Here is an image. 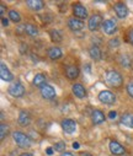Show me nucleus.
Masks as SVG:
<instances>
[{"mask_svg": "<svg viewBox=\"0 0 133 156\" xmlns=\"http://www.w3.org/2000/svg\"><path fill=\"white\" fill-rule=\"evenodd\" d=\"M105 83L113 89H120L123 85L122 75L116 70H109L105 73Z\"/></svg>", "mask_w": 133, "mask_h": 156, "instance_id": "f257e3e1", "label": "nucleus"}, {"mask_svg": "<svg viewBox=\"0 0 133 156\" xmlns=\"http://www.w3.org/2000/svg\"><path fill=\"white\" fill-rule=\"evenodd\" d=\"M13 138L14 141L16 143V145H19V147L21 149H26L31 146V139L28 135H26L22 132H14L13 133Z\"/></svg>", "mask_w": 133, "mask_h": 156, "instance_id": "f03ea898", "label": "nucleus"}, {"mask_svg": "<svg viewBox=\"0 0 133 156\" xmlns=\"http://www.w3.org/2000/svg\"><path fill=\"white\" fill-rule=\"evenodd\" d=\"M102 22H104V21H102L101 15L94 14L91 17H89V21H87V28H89V31L94 32V31L99 30V27L102 26Z\"/></svg>", "mask_w": 133, "mask_h": 156, "instance_id": "7ed1b4c3", "label": "nucleus"}, {"mask_svg": "<svg viewBox=\"0 0 133 156\" xmlns=\"http://www.w3.org/2000/svg\"><path fill=\"white\" fill-rule=\"evenodd\" d=\"M9 94L13 97H21V96L25 95V87L22 86L21 83L16 81V83H14L13 85L9 86Z\"/></svg>", "mask_w": 133, "mask_h": 156, "instance_id": "20e7f679", "label": "nucleus"}, {"mask_svg": "<svg viewBox=\"0 0 133 156\" xmlns=\"http://www.w3.org/2000/svg\"><path fill=\"white\" fill-rule=\"evenodd\" d=\"M99 100H100V102H102L105 105H113L116 102V96L111 91L105 90L99 94Z\"/></svg>", "mask_w": 133, "mask_h": 156, "instance_id": "39448f33", "label": "nucleus"}, {"mask_svg": "<svg viewBox=\"0 0 133 156\" xmlns=\"http://www.w3.org/2000/svg\"><path fill=\"white\" fill-rule=\"evenodd\" d=\"M73 14L79 20H83V19L87 17V10H86V8L84 5H81L80 3L73 4Z\"/></svg>", "mask_w": 133, "mask_h": 156, "instance_id": "423d86ee", "label": "nucleus"}, {"mask_svg": "<svg viewBox=\"0 0 133 156\" xmlns=\"http://www.w3.org/2000/svg\"><path fill=\"white\" fill-rule=\"evenodd\" d=\"M113 10H115L117 17H120V19H126L128 15V8L124 3H121V2L116 3L113 5Z\"/></svg>", "mask_w": 133, "mask_h": 156, "instance_id": "0eeeda50", "label": "nucleus"}, {"mask_svg": "<svg viewBox=\"0 0 133 156\" xmlns=\"http://www.w3.org/2000/svg\"><path fill=\"white\" fill-rule=\"evenodd\" d=\"M109 147H110L111 154L115 155V156H122V155H124V152H126L124 147H123L118 141H116V140H111Z\"/></svg>", "mask_w": 133, "mask_h": 156, "instance_id": "6e6552de", "label": "nucleus"}, {"mask_svg": "<svg viewBox=\"0 0 133 156\" xmlns=\"http://www.w3.org/2000/svg\"><path fill=\"white\" fill-rule=\"evenodd\" d=\"M102 31L106 34H113L117 31V25L112 20H105L102 22Z\"/></svg>", "mask_w": 133, "mask_h": 156, "instance_id": "1a4fd4ad", "label": "nucleus"}, {"mask_svg": "<svg viewBox=\"0 0 133 156\" xmlns=\"http://www.w3.org/2000/svg\"><path fill=\"white\" fill-rule=\"evenodd\" d=\"M61 126H62V129H63L67 134H72V133H74L75 129H76V123H75L73 119H69V118L63 119Z\"/></svg>", "mask_w": 133, "mask_h": 156, "instance_id": "9d476101", "label": "nucleus"}, {"mask_svg": "<svg viewBox=\"0 0 133 156\" xmlns=\"http://www.w3.org/2000/svg\"><path fill=\"white\" fill-rule=\"evenodd\" d=\"M41 95L43 98H46V100H52L56 97V90L53 89V86L51 85H44L43 87H41Z\"/></svg>", "mask_w": 133, "mask_h": 156, "instance_id": "9b49d317", "label": "nucleus"}, {"mask_svg": "<svg viewBox=\"0 0 133 156\" xmlns=\"http://www.w3.org/2000/svg\"><path fill=\"white\" fill-rule=\"evenodd\" d=\"M0 76L4 81H13L14 80V75L11 74V71L9 70V68L5 65V63L0 64Z\"/></svg>", "mask_w": 133, "mask_h": 156, "instance_id": "f8f14e48", "label": "nucleus"}, {"mask_svg": "<svg viewBox=\"0 0 133 156\" xmlns=\"http://www.w3.org/2000/svg\"><path fill=\"white\" fill-rule=\"evenodd\" d=\"M68 27L72 31H75L76 32V31H81L85 27V25H84L83 20H79L76 17H72V19L68 20Z\"/></svg>", "mask_w": 133, "mask_h": 156, "instance_id": "ddd939ff", "label": "nucleus"}, {"mask_svg": "<svg viewBox=\"0 0 133 156\" xmlns=\"http://www.w3.org/2000/svg\"><path fill=\"white\" fill-rule=\"evenodd\" d=\"M72 91H73L74 96L78 97V98H84V97H86V90H85V87H84L81 84H74V85L72 86Z\"/></svg>", "mask_w": 133, "mask_h": 156, "instance_id": "4468645a", "label": "nucleus"}, {"mask_svg": "<svg viewBox=\"0 0 133 156\" xmlns=\"http://www.w3.org/2000/svg\"><path fill=\"white\" fill-rule=\"evenodd\" d=\"M91 121L96 126V124H101L104 121H105V114L100 109H94L93 113H91Z\"/></svg>", "mask_w": 133, "mask_h": 156, "instance_id": "2eb2a0df", "label": "nucleus"}, {"mask_svg": "<svg viewBox=\"0 0 133 156\" xmlns=\"http://www.w3.org/2000/svg\"><path fill=\"white\" fill-rule=\"evenodd\" d=\"M47 55L52 60H58V59H61L63 57V52H62V49L59 47H51L48 49V52H47Z\"/></svg>", "mask_w": 133, "mask_h": 156, "instance_id": "dca6fc26", "label": "nucleus"}, {"mask_svg": "<svg viewBox=\"0 0 133 156\" xmlns=\"http://www.w3.org/2000/svg\"><path fill=\"white\" fill-rule=\"evenodd\" d=\"M65 75L69 80H75L79 76V68L76 65H69L65 69Z\"/></svg>", "mask_w": 133, "mask_h": 156, "instance_id": "f3484780", "label": "nucleus"}, {"mask_svg": "<svg viewBox=\"0 0 133 156\" xmlns=\"http://www.w3.org/2000/svg\"><path fill=\"white\" fill-rule=\"evenodd\" d=\"M19 124L21 127H27L30 123H31V117L30 114L26 112V111H21L20 114H19V119H17Z\"/></svg>", "mask_w": 133, "mask_h": 156, "instance_id": "a211bd4d", "label": "nucleus"}, {"mask_svg": "<svg viewBox=\"0 0 133 156\" xmlns=\"http://www.w3.org/2000/svg\"><path fill=\"white\" fill-rule=\"evenodd\" d=\"M120 122L122 126H124L127 128H133V114L132 113H124L123 115H121Z\"/></svg>", "mask_w": 133, "mask_h": 156, "instance_id": "6ab92c4d", "label": "nucleus"}, {"mask_svg": "<svg viewBox=\"0 0 133 156\" xmlns=\"http://www.w3.org/2000/svg\"><path fill=\"white\" fill-rule=\"evenodd\" d=\"M26 4L31 10H35V11H39L41 9L44 8V3L42 0H27Z\"/></svg>", "mask_w": 133, "mask_h": 156, "instance_id": "aec40b11", "label": "nucleus"}, {"mask_svg": "<svg viewBox=\"0 0 133 156\" xmlns=\"http://www.w3.org/2000/svg\"><path fill=\"white\" fill-rule=\"evenodd\" d=\"M33 85L36 87H43L44 85H46V76H44L43 74H36L35 77H33Z\"/></svg>", "mask_w": 133, "mask_h": 156, "instance_id": "412c9836", "label": "nucleus"}, {"mask_svg": "<svg viewBox=\"0 0 133 156\" xmlns=\"http://www.w3.org/2000/svg\"><path fill=\"white\" fill-rule=\"evenodd\" d=\"M89 55H90L94 60H100L101 59V51L98 46H91L90 48H89Z\"/></svg>", "mask_w": 133, "mask_h": 156, "instance_id": "4be33fe9", "label": "nucleus"}, {"mask_svg": "<svg viewBox=\"0 0 133 156\" xmlns=\"http://www.w3.org/2000/svg\"><path fill=\"white\" fill-rule=\"evenodd\" d=\"M25 32H26L28 36H31V37H36V36L38 34L37 27H36L35 25H31V23L25 25Z\"/></svg>", "mask_w": 133, "mask_h": 156, "instance_id": "5701e85b", "label": "nucleus"}, {"mask_svg": "<svg viewBox=\"0 0 133 156\" xmlns=\"http://www.w3.org/2000/svg\"><path fill=\"white\" fill-rule=\"evenodd\" d=\"M50 36H51V38H52V41L53 42H62V40H63V36H62V33H61V31H58V30H52L51 32H50Z\"/></svg>", "mask_w": 133, "mask_h": 156, "instance_id": "b1692460", "label": "nucleus"}, {"mask_svg": "<svg viewBox=\"0 0 133 156\" xmlns=\"http://www.w3.org/2000/svg\"><path fill=\"white\" fill-rule=\"evenodd\" d=\"M8 134H9V126L5 123H2L0 124V139L4 140Z\"/></svg>", "mask_w": 133, "mask_h": 156, "instance_id": "393cba45", "label": "nucleus"}, {"mask_svg": "<svg viewBox=\"0 0 133 156\" xmlns=\"http://www.w3.org/2000/svg\"><path fill=\"white\" fill-rule=\"evenodd\" d=\"M9 19L13 21V22H20L21 21V16H20V14L16 11V10H10L9 11Z\"/></svg>", "mask_w": 133, "mask_h": 156, "instance_id": "a878e982", "label": "nucleus"}, {"mask_svg": "<svg viewBox=\"0 0 133 156\" xmlns=\"http://www.w3.org/2000/svg\"><path fill=\"white\" fill-rule=\"evenodd\" d=\"M120 63H121V65H123V66H126V68H129L131 66V60H129V58L127 57V55H121L120 57Z\"/></svg>", "mask_w": 133, "mask_h": 156, "instance_id": "bb28decb", "label": "nucleus"}, {"mask_svg": "<svg viewBox=\"0 0 133 156\" xmlns=\"http://www.w3.org/2000/svg\"><path fill=\"white\" fill-rule=\"evenodd\" d=\"M109 46H110L111 48L120 47V40H118V38H113V40H111V41L109 42Z\"/></svg>", "mask_w": 133, "mask_h": 156, "instance_id": "cd10ccee", "label": "nucleus"}, {"mask_svg": "<svg viewBox=\"0 0 133 156\" xmlns=\"http://www.w3.org/2000/svg\"><path fill=\"white\" fill-rule=\"evenodd\" d=\"M126 90H127V94L133 98V81H131V83H128V84H127Z\"/></svg>", "mask_w": 133, "mask_h": 156, "instance_id": "c85d7f7f", "label": "nucleus"}, {"mask_svg": "<svg viewBox=\"0 0 133 156\" xmlns=\"http://www.w3.org/2000/svg\"><path fill=\"white\" fill-rule=\"evenodd\" d=\"M65 149V144L63 143V141H59V143H57L56 145H54V150L56 151H63Z\"/></svg>", "mask_w": 133, "mask_h": 156, "instance_id": "c756f323", "label": "nucleus"}, {"mask_svg": "<svg viewBox=\"0 0 133 156\" xmlns=\"http://www.w3.org/2000/svg\"><path fill=\"white\" fill-rule=\"evenodd\" d=\"M127 37H128V41H129V43L133 46V28L128 31V34H127Z\"/></svg>", "mask_w": 133, "mask_h": 156, "instance_id": "7c9ffc66", "label": "nucleus"}, {"mask_svg": "<svg viewBox=\"0 0 133 156\" xmlns=\"http://www.w3.org/2000/svg\"><path fill=\"white\" fill-rule=\"evenodd\" d=\"M109 118L110 119H116V117H117V112L116 111H111V112H109Z\"/></svg>", "mask_w": 133, "mask_h": 156, "instance_id": "2f4dec72", "label": "nucleus"}, {"mask_svg": "<svg viewBox=\"0 0 133 156\" xmlns=\"http://www.w3.org/2000/svg\"><path fill=\"white\" fill-rule=\"evenodd\" d=\"M2 25H3L4 27H8V25H9V20L5 19V17H2Z\"/></svg>", "mask_w": 133, "mask_h": 156, "instance_id": "473e14b6", "label": "nucleus"}, {"mask_svg": "<svg viewBox=\"0 0 133 156\" xmlns=\"http://www.w3.org/2000/svg\"><path fill=\"white\" fill-rule=\"evenodd\" d=\"M46 152H47V155H52L53 154V149L52 147H47L46 149Z\"/></svg>", "mask_w": 133, "mask_h": 156, "instance_id": "72a5a7b5", "label": "nucleus"}, {"mask_svg": "<svg viewBox=\"0 0 133 156\" xmlns=\"http://www.w3.org/2000/svg\"><path fill=\"white\" fill-rule=\"evenodd\" d=\"M79 147H80V145H79V143H76V141H74V143H73V149H75V150H76V149H79Z\"/></svg>", "mask_w": 133, "mask_h": 156, "instance_id": "f704fd0d", "label": "nucleus"}, {"mask_svg": "<svg viewBox=\"0 0 133 156\" xmlns=\"http://www.w3.org/2000/svg\"><path fill=\"white\" fill-rule=\"evenodd\" d=\"M61 156H74V155H73L72 152H67V151H65V152H62Z\"/></svg>", "mask_w": 133, "mask_h": 156, "instance_id": "c9c22d12", "label": "nucleus"}, {"mask_svg": "<svg viewBox=\"0 0 133 156\" xmlns=\"http://www.w3.org/2000/svg\"><path fill=\"white\" fill-rule=\"evenodd\" d=\"M20 156H33L32 154H30V152H24V154H21Z\"/></svg>", "mask_w": 133, "mask_h": 156, "instance_id": "e433bc0d", "label": "nucleus"}, {"mask_svg": "<svg viewBox=\"0 0 133 156\" xmlns=\"http://www.w3.org/2000/svg\"><path fill=\"white\" fill-rule=\"evenodd\" d=\"M0 8H2V16H3V15H4V12H5V6H4V5H2Z\"/></svg>", "mask_w": 133, "mask_h": 156, "instance_id": "4c0bfd02", "label": "nucleus"}, {"mask_svg": "<svg viewBox=\"0 0 133 156\" xmlns=\"http://www.w3.org/2000/svg\"><path fill=\"white\" fill-rule=\"evenodd\" d=\"M80 156H93V155L87 154V152H83V154H80Z\"/></svg>", "mask_w": 133, "mask_h": 156, "instance_id": "58836bf2", "label": "nucleus"}, {"mask_svg": "<svg viewBox=\"0 0 133 156\" xmlns=\"http://www.w3.org/2000/svg\"><path fill=\"white\" fill-rule=\"evenodd\" d=\"M10 156H15V152H11V155Z\"/></svg>", "mask_w": 133, "mask_h": 156, "instance_id": "ea45409f", "label": "nucleus"}, {"mask_svg": "<svg viewBox=\"0 0 133 156\" xmlns=\"http://www.w3.org/2000/svg\"><path fill=\"white\" fill-rule=\"evenodd\" d=\"M123 156H128V155H123Z\"/></svg>", "mask_w": 133, "mask_h": 156, "instance_id": "a19ab883", "label": "nucleus"}]
</instances>
